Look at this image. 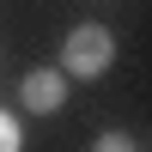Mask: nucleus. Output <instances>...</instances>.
Segmentation results:
<instances>
[{
	"label": "nucleus",
	"instance_id": "obj_1",
	"mask_svg": "<svg viewBox=\"0 0 152 152\" xmlns=\"http://www.w3.org/2000/svg\"><path fill=\"white\" fill-rule=\"evenodd\" d=\"M110 61H116L110 24H73L67 31V43H61V73L67 79H104Z\"/></svg>",
	"mask_w": 152,
	"mask_h": 152
},
{
	"label": "nucleus",
	"instance_id": "obj_2",
	"mask_svg": "<svg viewBox=\"0 0 152 152\" xmlns=\"http://www.w3.org/2000/svg\"><path fill=\"white\" fill-rule=\"evenodd\" d=\"M18 97H24V110H31V116H55V110L67 104V73H55V67H37V73H24Z\"/></svg>",
	"mask_w": 152,
	"mask_h": 152
},
{
	"label": "nucleus",
	"instance_id": "obj_3",
	"mask_svg": "<svg viewBox=\"0 0 152 152\" xmlns=\"http://www.w3.org/2000/svg\"><path fill=\"white\" fill-rule=\"evenodd\" d=\"M0 152H24V134H18V122L0 110Z\"/></svg>",
	"mask_w": 152,
	"mask_h": 152
},
{
	"label": "nucleus",
	"instance_id": "obj_4",
	"mask_svg": "<svg viewBox=\"0 0 152 152\" xmlns=\"http://www.w3.org/2000/svg\"><path fill=\"white\" fill-rule=\"evenodd\" d=\"M91 152H134V140H128V134H97Z\"/></svg>",
	"mask_w": 152,
	"mask_h": 152
}]
</instances>
